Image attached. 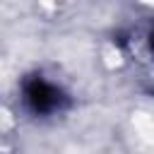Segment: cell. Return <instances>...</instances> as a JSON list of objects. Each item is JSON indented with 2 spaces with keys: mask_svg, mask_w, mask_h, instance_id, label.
Listing matches in <instances>:
<instances>
[{
  "mask_svg": "<svg viewBox=\"0 0 154 154\" xmlns=\"http://www.w3.org/2000/svg\"><path fill=\"white\" fill-rule=\"evenodd\" d=\"M26 101L31 103L34 111L46 113V111H53V108L58 106L60 94H58L51 84H46L43 79H31V82L26 84Z\"/></svg>",
  "mask_w": 154,
  "mask_h": 154,
  "instance_id": "6da1fadb",
  "label": "cell"
},
{
  "mask_svg": "<svg viewBox=\"0 0 154 154\" xmlns=\"http://www.w3.org/2000/svg\"><path fill=\"white\" fill-rule=\"evenodd\" d=\"M152 51H154V34H152Z\"/></svg>",
  "mask_w": 154,
  "mask_h": 154,
  "instance_id": "7a4b0ae2",
  "label": "cell"
}]
</instances>
